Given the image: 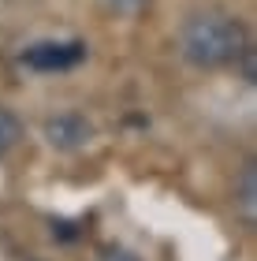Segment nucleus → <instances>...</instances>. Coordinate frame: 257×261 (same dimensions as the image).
I'll use <instances>...</instances> for the list:
<instances>
[{
    "mask_svg": "<svg viewBox=\"0 0 257 261\" xmlns=\"http://www.w3.org/2000/svg\"><path fill=\"white\" fill-rule=\"evenodd\" d=\"M246 22L231 11H194L179 27V53L197 71H220L235 67V60L250 49Z\"/></svg>",
    "mask_w": 257,
    "mask_h": 261,
    "instance_id": "f257e3e1",
    "label": "nucleus"
},
{
    "mask_svg": "<svg viewBox=\"0 0 257 261\" xmlns=\"http://www.w3.org/2000/svg\"><path fill=\"white\" fill-rule=\"evenodd\" d=\"M86 56H90V45L78 41V38H71V41H34V45L22 49L19 64L38 71V75H56V71H75L78 64H86Z\"/></svg>",
    "mask_w": 257,
    "mask_h": 261,
    "instance_id": "f03ea898",
    "label": "nucleus"
},
{
    "mask_svg": "<svg viewBox=\"0 0 257 261\" xmlns=\"http://www.w3.org/2000/svg\"><path fill=\"white\" fill-rule=\"evenodd\" d=\"M41 135L56 153H78L93 142L97 130H93V123L82 112H60V116H49V120H45Z\"/></svg>",
    "mask_w": 257,
    "mask_h": 261,
    "instance_id": "7ed1b4c3",
    "label": "nucleus"
},
{
    "mask_svg": "<svg viewBox=\"0 0 257 261\" xmlns=\"http://www.w3.org/2000/svg\"><path fill=\"white\" fill-rule=\"evenodd\" d=\"M235 205H239V213H242V220L253 224V217H257V172H253V164H246V168H242V175H239Z\"/></svg>",
    "mask_w": 257,
    "mask_h": 261,
    "instance_id": "20e7f679",
    "label": "nucleus"
},
{
    "mask_svg": "<svg viewBox=\"0 0 257 261\" xmlns=\"http://www.w3.org/2000/svg\"><path fill=\"white\" fill-rule=\"evenodd\" d=\"M22 138H26V127H22V120H19L11 109H4V105H0V157H8V153L15 149Z\"/></svg>",
    "mask_w": 257,
    "mask_h": 261,
    "instance_id": "39448f33",
    "label": "nucleus"
},
{
    "mask_svg": "<svg viewBox=\"0 0 257 261\" xmlns=\"http://www.w3.org/2000/svg\"><path fill=\"white\" fill-rule=\"evenodd\" d=\"M82 220H67V217H60V220H52V239H60V243H75L78 235H82V228H78Z\"/></svg>",
    "mask_w": 257,
    "mask_h": 261,
    "instance_id": "423d86ee",
    "label": "nucleus"
},
{
    "mask_svg": "<svg viewBox=\"0 0 257 261\" xmlns=\"http://www.w3.org/2000/svg\"><path fill=\"white\" fill-rule=\"evenodd\" d=\"M235 71H239V75L246 79V82H257V49H253V45L235 60Z\"/></svg>",
    "mask_w": 257,
    "mask_h": 261,
    "instance_id": "0eeeda50",
    "label": "nucleus"
},
{
    "mask_svg": "<svg viewBox=\"0 0 257 261\" xmlns=\"http://www.w3.org/2000/svg\"><path fill=\"white\" fill-rule=\"evenodd\" d=\"M104 4H108V8L116 11V15H127V19H134L138 11H142V8L149 4V0H104Z\"/></svg>",
    "mask_w": 257,
    "mask_h": 261,
    "instance_id": "6e6552de",
    "label": "nucleus"
},
{
    "mask_svg": "<svg viewBox=\"0 0 257 261\" xmlns=\"http://www.w3.org/2000/svg\"><path fill=\"white\" fill-rule=\"evenodd\" d=\"M101 261H134V254H127L123 246H101Z\"/></svg>",
    "mask_w": 257,
    "mask_h": 261,
    "instance_id": "1a4fd4ad",
    "label": "nucleus"
}]
</instances>
